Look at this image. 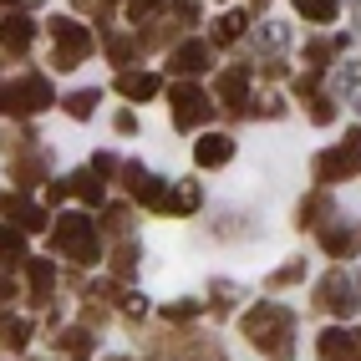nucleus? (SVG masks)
<instances>
[{"instance_id": "f704fd0d", "label": "nucleus", "mask_w": 361, "mask_h": 361, "mask_svg": "<svg viewBox=\"0 0 361 361\" xmlns=\"http://www.w3.org/2000/svg\"><path fill=\"white\" fill-rule=\"evenodd\" d=\"M199 316V300H178V305H168V321H194Z\"/></svg>"}, {"instance_id": "e433bc0d", "label": "nucleus", "mask_w": 361, "mask_h": 361, "mask_svg": "<svg viewBox=\"0 0 361 361\" xmlns=\"http://www.w3.org/2000/svg\"><path fill=\"white\" fill-rule=\"evenodd\" d=\"M346 92H351V97H356L351 107H361V71H351V66H346Z\"/></svg>"}, {"instance_id": "4468645a", "label": "nucleus", "mask_w": 361, "mask_h": 361, "mask_svg": "<svg viewBox=\"0 0 361 361\" xmlns=\"http://www.w3.org/2000/svg\"><path fill=\"white\" fill-rule=\"evenodd\" d=\"M20 270H26V280H31V300L46 305L51 300V285H56V270L46 259H20Z\"/></svg>"}, {"instance_id": "1a4fd4ad", "label": "nucleus", "mask_w": 361, "mask_h": 361, "mask_svg": "<svg viewBox=\"0 0 361 361\" xmlns=\"http://www.w3.org/2000/svg\"><path fill=\"white\" fill-rule=\"evenodd\" d=\"M123 183H128V194H133L137 204L163 209V194H168V188H163V178H153V173H142L137 163H128V168H123Z\"/></svg>"}, {"instance_id": "bb28decb", "label": "nucleus", "mask_w": 361, "mask_h": 361, "mask_svg": "<svg viewBox=\"0 0 361 361\" xmlns=\"http://www.w3.org/2000/svg\"><path fill=\"white\" fill-rule=\"evenodd\" d=\"M97 102H102L97 92H71V97H66V112L82 123V117H92V112H97Z\"/></svg>"}, {"instance_id": "c85d7f7f", "label": "nucleus", "mask_w": 361, "mask_h": 361, "mask_svg": "<svg viewBox=\"0 0 361 361\" xmlns=\"http://www.w3.org/2000/svg\"><path fill=\"white\" fill-rule=\"evenodd\" d=\"M295 280H305V259H290L285 270H275V275H270V290H280V285H295Z\"/></svg>"}, {"instance_id": "f03ea898", "label": "nucleus", "mask_w": 361, "mask_h": 361, "mask_svg": "<svg viewBox=\"0 0 361 361\" xmlns=\"http://www.w3.org/2000/svg\"><path fill=\"white\" fill-rule=\"evenodd\" d=\"M51 239H56V250L66 255V259H77V264H92L97 259V224L87 219V214H61L56 219V229H51Z\"/></svg>"}, {"instance_id": "72a5a7b5", "label": "nucleus", "mask_w": 361, "mask_h": 361, "mask_svg": "<svg viewBox=\"0 0 361 361\" xmlns=\"http://www.w3.org/2000/svg\"><path fill=\"white\" fill-rule=\"evenodd\" d=\"M158 6H163V0H128V16H133V20H153Z\"/></svg>"}, {"instance_id": "2eb2a0df", "label": "nucleus", "mask_w": 361, "mask_h": 361, "mask_svg": "<svg viewBox=\"0 0 361 361\" xmlns=\"http://www.w3.org/2000/svg\"><path fill=\"white\" fill-rule=\"evenodd\" d=\"M199 204H204V194H199L194 178H183L178 188H168V194H163V214H194Z\"/></svg>"}, {"instance_id": "9d476101", "label": "nucleus", "mask_w": 361, "mask_h": 361, "mask_svg": "<svg viewBox=\"0 0 361 361\" xmlns=\"http://www.w3.org/2000/svg\"><path fill=\"white\" fill-rule=\"evenodd\" d=\"M0 214H6L16 229H26V234L46 229V209H36L31 199H20V194H0Z\"/></svg>"}, {"instance_id": "f3484780", "label": "nucleus", "mask_w": 361, "mask_h": 361, "mask_svg": "<svg viewBox=\"0 0 361 361\" xmlns=\"http://www.w3.org/2000/svg\"><path fill=\"white\" fill-rule=\"evenodd\" d=\"M117 92L133 97V102H148V97H158V77H148V71H123V77H117Z\"/></svg>"}, {"instance_id": "dca6fc26", "label": "nucleus", "mask_w": 361, "mask_h": 361, "mask_svg": "<svg viewBox=\"0 0 361 361\" xmlns=\"http://www.w3.org/2000/svg\"><path fill=\"white\" fill-rule=\"evenodd\" d=\"M36 41V26L26 16H6L0 20V46H11V51H26V46Z\"/></svg>"}, {"instance_id": "a211bd4d", "label": "nucleus", "mask_w": 361, "mask_h": 361, "mask_svg": "<svg viewBox=\"0 0 361 361\" xmlns=\"http://www.w3.org/2000/svg\"><path fill=\"white\" fill-rule=\"evenodd\" d=\"M321 245H326L331 259H351L361 250V234L356 229H321Z\"/></svg>"}, {"instance_id": "c756f323", "label": "nucleus", "mask_w": 361, "mask_h": 361, "mask_svg": "<svg viewBox=\"0 0 361 361\" xmlns=\"http://www.w3.org/2000/svg\"><path fill=\"white\" fill-rule=\"evenodd\" d=\"M133 51H137V46H133L128 36H112V41H107V56H112V66H128V61H133Z\"/></svg>"}, {"instance_id": "4c0bfd02", "label": "nucleus", "mask_w": 361, "mask_h": 361, "mask_svg": "<svg viewBox=\"0 0 361 361\" xmlns=\"http://www.w3.org/2000/svg\"><path fill=\"white\" fill-rule=\"evenodd\" d=\"M112 128H117V133H137V117H133V112H117Z\"/></svg>"}, {"instance_id": "7ed1b4c3", "label": "nucleus", "mask_w": 361, "mask_h": 361, "mask_svg": "<svg viewBox=\"0 0 361 361\" xmlns=\"http://www.w3.org/2000/svg\"><path fill=\"white\" fill-rule=\"evenodd\" d=\"M56 97H51V82L41 77V71H26V77H16L11 87H6V112H16V117H36V112H46Z\"/></svg>"}, {"instance_id": "393cba45", "label": "nucleus", "mask_w": 361, "mask_h": 361, "mask_svg": "<svg viewBox=\"0 0 361 361\" xmlns=\"http://www.w3.org/2000/svg\"><path fill=\"white\" fill-rule=\"evenodd\" d=\"M295 11L316 26H326V20H336V0H295Z\"/></svg>"}, {"instance_id": "c9c22d12", "label": "nucleus", "mask_w": 361, "mask_h": 361, "mask_svg": "<svg viewBox=\"0 0 361 361\" xmlns=\"http://www.w3.org/2000/svg\"><path fill=\"white\" fill-rule=\"evenodd\" d=\"M92 168L107 178V173H117V158H112V153H97V158H92Z\"/></svg>"}, {"instance_id": "473e14b6", "label": "nucleus", "mask_w": 361, "mask_h": 361, "mask_svg": "<svg viewBox=\"0 0 361 361\" xmlns=\"http://www.w3.org/2000/svg\"><path fill=\"white\" fill-rule=\"evenodd\" d=\"M305 56H310V66L321 71V66H326V61L336 56V41H310V51H305Z\"/></svg>"}, {"instance_id": "cd10ccee", "label": "nucleus", "mask_w": 361, "mask_h": 361, "mask_svg": "<svg viewBox=\"0 0 361 361\" xmlns=\"http://www.w3.org/2000/svg\"><path fill=\"white\" fill-rule=\"evenodd\" d=\"M133 270H137V245H133V239H128V245H123V250H117V255H112V275H123V280H128Z\"/></svg>"}, {"instance_id": "ddd939ff", "label": "nucleus", "mask_w": 361, "mask_h": 361, "mask_svg": "<svg viewBox=\"0 0 361 361\" xmlns=\"http://www.w3.org/2000/svg\"><path fill=\"white\" fill-rule=\"evenodd\" d=\"M194 158H199V168H224V163L234 158V137H224V133H209V137H199Z\"/></svg>"}, {"instance_id": "6e6552de", "label": "nucleus", "mask_w": 361, "mask_h": 361, "mask_svg": "<svg viewBox=\"0 0 361 361\" xmlns=\"http://www.w3.org/2000/svg\"><path fill=\"white\" fill-rule=\"evenodd\" d=\"M316 351H321V361H361V341H356V336H351L346 326H331V331H321Z\"/></svg>"}, {"instance_id": "7c9ffc66", "label": "nucleus", "mask_w": 361, "mask_h": 361, "mask_svg": "<svg viewBox=\"0 0 361 361\" xmlns=\"http://www.w3.org/2000/svg\"><path fill=\"white\" fill-rule=\"evenodd\" d=\"M310 123H331V117H336V107H331V97H316V92H310Z\"/></svg>"}, {"instance_id": "b1692460", "label": "nucleus", "mask_w": 361, "mask_h": 361, "mask_svg": "<svg viewBox=\"0 0 361 361\" xmlns=\"http://www.w3.org/2000/svg\"><path fill=\"white\" fill-rule=\"evenodd\" d=\"M20 239H26V229L0 224V264H16V259H20Z\"/></svg>"}, {"instance_id": "39448f33", "label": "nucleus", "mask_w": 361, "mask_h": 361, "mask_svg": "<svg viewBox=\"0 0 361 361\" xmlns=\"http://www.w3.org/2000/svg\"><path fill=\"white\" fill-rule=\"evenodd\" d=\"M51 41H56V61L51 66H61V71H71V66H82L87 56H92V36L77 26V20H51Z\"/></svg>"}, {"instance_id": "0eeeda50", "label": "nucleus", "mask_w": 361, "mask_h": 361, "mask_svg": "<svg viewBox=\"0 0 361 361\" xmlns=\"http://www.w3.org/2000/svg\"><path fill=\"white\" fill-rule=\"evenodd\" d=\"M316 310H336V316H351V310H356V290H351L346 270H331L316 285Z\"/></svg>"}, {"instance_id": "9b49d317", "label": "nucleus", "mask_w": 361, "mask_h": 361, "mask_svg": "<svg viewBox=\"0 0 361 361\" xmlns=\"http://www.w3.org/2000/svg\"><path fill=\"white\" fill-rule=\"evenodd\" d=\"M209 61H214V46H209V41H183L168 66H173L178 77H204V71H209Z\"/></svg>"}, {"instance_id": "aec40b11", "label": "nucleus", "mask_w": 361, "mask_h": 361, "mask_svg": "<svg viewBox=\"0 0 361 361\" xmlns=\"http://www.w3.org/2000/svg\"><path fill=\"white\" fill-rule=\"evenodd\" d=\"M11 173H16V183H20V188H31V183H41V178H46V158L26 148V158L16 153V163H11Z\"/></svg>"}, {"instance_id": "4be33fe9", "label": "nucleus", "mask_w": 361, "mask_h": 361, "mask_svg": "<svg viewBox=\"0 0 361 361\" xmlns=\"http://www.w3.org/2000/svg\"><path fill=\"white\" fill-rule=\"evenodd\" d=\"M26 336H31L26 321H16V316H6V310H0V341H6L11 351H20V346H26Z\"/></svg>"}, {"instance_id": "6ab92c4d", "label": "nucleus", "mask_w": 361, "mask_h": 361, "mask_svg": "<svg viewBox=\"0 0 361 361\" xmlns=\"http://www.w3.org/2000/svg\"><path fill=\"white\" fill-rule=\"evenodd\" d=\"M66 188H71L82 204H102V173H97V168H82V173H71Z\"/></svg>"}, {"instance_id": "f8f14e48", "label": "nucleus", "mask_w": 361, "mask_h": 361, "mask_svg": "<svg viewBox=\"0 0 361 361\" xmlns=\"http://www.w3.org/2000/svg\"><path fill=\"white\" fill-rule=\"evenodd\" d=\"M214 92H219V102H229V107L250 102V66H229V71H219Z\"/></svg>"}, {"instance_id": "20e7f679", "label": "nucleus", "mask_w": 361, "mask_h": 361, "mask_svg": "<svg viewBox=\"0 0 361 361\" xmlns=\"http://www.w3.org/2000/svg\"><path fill=\"white\" fill-rule=\"evenodd\" d=\"M356 168H361V128H351L346 142H336V148H326L316 158V183H341Z\"/></svg>"}, {"instance_id": "58836bf2", "label": "nucleus", "mask_w": 361, "mask_h": 361, "mask_svg": "<svg viewBox=\"0 0 361 361\" xmlns=\"http://www.w3.org/2000/svg\"><path fill=\"white\" fill-rule=\"evenodd\" d=\"M0 300H16V280L11 275H0Z\"/></svg>"}, {"instance_id": "f257e3e1", "label": "nucleus", "mask_w": 361, "mask_h": 361, "mask_svg": "<svg viewBox=\"0 0 361 361\" xmlns=\"http://www.w3.org/2000/svg\"><path fill=\"white\" fill-rule=\"evenodd\" d=\"M245 336H250L259 351L285 356V351H290V336H295V316L285 305H255L250 316H245Z\"/></svg>"}, {"instance_id": "423d86ee", "label": "nucleus", "mask_w": 361, "mask_h": 361, "mask_svg": "<svg viewBox=\"0 0 361 361\" xmlns=\"http://www.w3.org/2000/svg\"><path fill=\"white\" fill-rule=\"evenodd\" d=\"M214 117V102L204 97L199 87H173V128H199V123H209Z\"/></svg>"}, {"instance_id": "5701e85b", "label": "nucleus", "mask_w": 361, "mask_h": 361, "mask_svg": "<svg viewBox=\"0 0 361 361\" xmlns=\"http://www.w3.org/2000/svg\"><path fill=\"white\" fill-rule=\"evenodd\" d=\"M245 26H250V16H245V11H229L224 20H214V41H239V36H245Z\"/></svg>"}, {"instance_id": "a878e982", "label": "nucleus", "mask_w": 361, "mask_h": 361, "mask_svg": "<svg viewBox=\"0 0 361 361\" xmlns=\"http://www.w3.org/2000/svg\"><path fill=\"white\" fill-rule=\"evenodd\" d=\"M56 346H61L71 361H87V351H92V336H87V331H66V336H56Z\"/></svg>"}, {"instance_id": "412c9836", "label": "nucleus", "mask_w": 361, "mask_h": 361, "mask_svg": "<svg viewBox=\"0 0 361 361\" xmlns=\"http://www.w3.org/2000/svg\"><path fill=\"white\" fill-rule=\"evenodd\" d=\"M321 219H331V199L326 194H310L300 204V229H321Z\"/></svg>"}, {"instance_id": "2f4dec72", "label": "nucleus", "mask_w": 361, "mask_h": 361, "mask_svg": "<svg viewBox=\"0 0 361 361\" xmlns=\"http://www.w3.org/2000/svg\"><path fill=\"white\" fill-rule=\"evenodd\" d=\"M128 224H133V214H128V209H107V234L128 239Z\"/></svg>"}]
</instances>
